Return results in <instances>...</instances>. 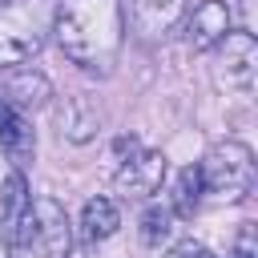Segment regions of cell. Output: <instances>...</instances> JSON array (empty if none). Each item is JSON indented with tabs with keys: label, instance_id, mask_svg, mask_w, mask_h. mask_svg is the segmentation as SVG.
Returning a JSON list of instances; mask_svg holds the SVG:
<instances>
[{
	"label": "cell",
	"instance_id": "6",
	"mask_svg": "<svg viewBox=\"0 0 258 258\" xmlns=\"http://www.w3.org/2000/svg\"><path fill=\"white\" fill-rule=\"evenodd\" d=\"M214 48H218V77L226 81V89L250 93L254 73H258V40L242 28H230Z\"/></svg>",
	"mask_w": 258,
	"mask_h": 258
},
{
	"label": "cell",
	"instance_id": "3",
	"mask_svg": "<svg viewBox=\"0 0 258 258\" xmlns=\"http://www.w3.org/2000/svg\"><path fill=\"white\" fill-rule=\"evenodd\" d=\"M202 189L222 198V202H242L254 189V153L242 141H218L206 149L202 165Z\"/></svg>",
	"mask_w": 258,
	"mask_h": 258
},
{
	"label": "cell",
	"instance_id": "14",
	"mask_svg": "<svg viewBox=\"0 0 258 258\" xmlns=\"http://www.w3.org/2000/svg\"><path fill=\"white\" fill-rule=\"evenodd\" d=\"M173 210L169 206H161V202H149L145 206V214H141V242L145 246H161V242H169L173 238Z\"/></svg>",
	"mask_w": 258,
	"mask_h": 258
},
{
	"label": "cell",
	"instance_id": "16",
	"mask_svg": "<svg viewBox=\"0 0 258 258\" xmlns=\"http://www.w3.org/2000/svg\"><path fill=\"white\" fill-rule=\"evenodd\" d=\"M226 258H258L254 226H242V230H238V238H234V246H230V254H226Z\"/></svg>",
	"mask_w": 258,
	"mask_h": 258
},
{
	"label": "cell",
	"instance_id": "4",
	"mask_svg": "<svg viewBox=\"0 0 258 258\" xmlns=\"http://www.w3.org/2000/svg\"><path fill=\"white\" fill-rule=\"evenodd\" d=\"M165 153L157 149H129V157H121L117 173H113V189L121 198H133V202H145L161 189L165 181Z\"/></svg>",
	"mask_w": 258,
	"mask_h": 258
},
{
	"label": "cell",
	"instance_id": "8",
	"mask_svg": "<svg viewBox=\"0 0 258 258\" xmlns=\"http://www.w3.org/2000/svg\"><path fill=\"white\" fill-rule=\"evenodd\" d=\"M230 28H234L230 4L226 0H202V4H194L189 20H185V40H189L194 52H210Z\"/></svg>",
	"mask_w": 258,
	"mask_h": 258
},
{
	"label": "cell",
	"instance_id": "9",
	"mask_svg": "<svg viewBox=\"0 0 258 258\" xmlns=\"http://www.w3.org/2000/svg\"><path fill=\"white\" fill-rule=\"evenodd\" d=\"M0 153L16 169H24L36 157V133H32L28 117L16 113V109H0Z\"/></svg>",
	"mask_w": 258,
	"mask_h": 258
},
{
	"label": "cell",
	"instance_id": "11",
	"mask_svg": "<svg viewBox=\"0 0 258 258\" xmlns=\"http://www.w3.org/2000/svg\"><path fill=\"white\" fill-rule=\"evenodd\" d=\"M121 226V214H117V202L113 198H89L85 210H81V234L89 242H105L113 238Z\"/></svg>",
	"mask_w": 258,
	"mask_h": 258
},
{
	"label": "cell",
	"instance_id": "1",
	"mask_svg": "<svg viewBox=\"0 0 258 258\" xmlns=\"http://www.w3.org/2000/svg\"><path fill=\"white\" fill-rule=\"evenodd\" d=\"M52 36L77 69L109 77L125 40L121 0H60L52 16Z\"/></svg>",
	"mask_w": 258,
	"mask_h": 258
},
{
	"label": "cell",
	"instance_id": "10",
	"mask_svg": "<svg viewBox=\"0 0 258 258\" xmlns=\"http://www.w3.org/2000/svg\"><path fill=\"white\" fill-rule=\"evenodd\" d=\"M48 97H52V85H48V77L36 73V69H12V77L4 81V101H8L4 109H16V113L40 109Z\"/></svg>",
	"mask_w": 258,
	"mask_h": 258
},
{
	"label": "cell",
	"instance_id": "5",
	"mask_svg": "<svg viewBox=\"0 0 258 258\" xmlns=\"http://www.w3.org/2000/svg\"><path fill=\"white\" fill-rule=\"evenodd\" d=\"M185 16V0H125L121 4V20H129V32L157 44L165 40Z\"/></svg>",
	"mask_w": 258,
	"mask_h": 258
},
{
	"label": "cell",
	"instance_id": "17",
	"mask_svg": "<svg viewBox=\"0 0 258 258\" xmlns=\"http://www.w3.org/2000/svg\"><path fill=\"white\" fill-rule=\"evenodd\" d=\"M0 258H12V246H8V238L0 234Z\"/></svg>",
	"mask_w": 258,
	"mask_h": 258
},
{
	"label": "cell",
	"instance_id": "12",
	"mask_svg": "<svg viewBox=\"0 0 258 258\" xmlns=\"http://www.w3.org/2000/svg\"><path fill=\"white\" fill-rule=\"evenodd\" d=\"M0 214H4V226H8V234L32 214V194H28V185H24V173L20 169H12L8 177H4V194H0Z\"/></svg>",
	"mask_w": 258,
	"mask_h": 258
},
{
	"label": "cell",
	"instance_id": "7",
	"mask_svg": "<svg viewBox=\"0 0 258 258\" xmlns=\"http://www.w3.org/2000/svg\"><path fill=\"white\" fill-rule=\"evenodd\" d=\"M32 218H36V246L44 250V258H69L73 254V226H69L64 206L56 198H36Z\"/></svg>",
	"mask_w": 258,
	"mask_h": 258
},
{
	"label": "cell",
	"instance_id": "2",
	"mask_svg": "<svg viewBox=\"0 0 258 258\" xmlns=\"http://www.w3.org/2000/svg\"><path fill=\"white\" fill-rule=\"evenodd\" d=\"M52 0H4L0 4V69L36 60L52 36Z\"/></svg>",
	"mask_w": 258,
	"mask_h": 258
},
{
	"label": "cell",
	"instance_id": "15",
	"mask_svg": "<svg viewBox=\"0 0 258 258\" xmlns=\"http://www.w3.org/2000/svg\"><path fill=\"white\" fill-rule=\"evenodd\" d=\"M161 258H214V254H210V250H206L198 238H181V242H173V246H169Z\"/></svg>",
	"mask_w": 258,
	"mask_h": 258
},
{
	"label": "cell",
	"instance_id": "13",
	"mask_svg": "<svg viewBox=\"0 0 258 258\" xmlns=\"http://www.w3.org/2000/svg\"><path fill=\"white\" fill-rule=\"evenodd\" d=\"M202 173H198V165H185L177 177H173V194H169V210H173V218H194L198 214V206H202Z\"/></svg>",
	"mask_w": 258,
	"mask_h": 258
}]
</instances>
